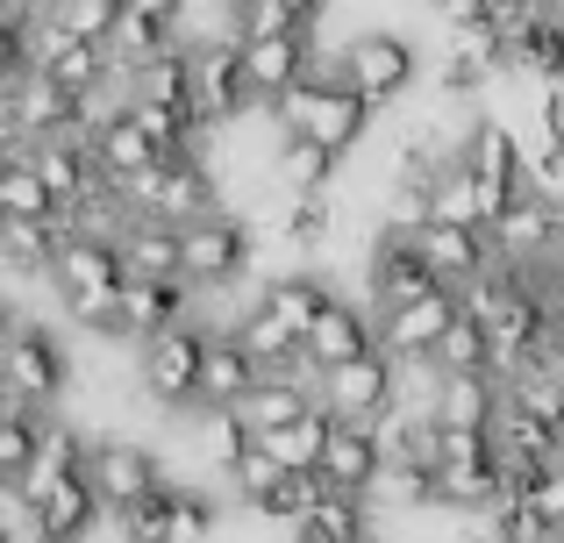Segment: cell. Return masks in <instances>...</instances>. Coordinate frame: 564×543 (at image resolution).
<instances>
[{
  "label": "cell",
  "mask_w": 564,
  "mask_h": 543,
  "mask_svg": "<svg viewBox=\"0 0 564 543\" xmlns=\"http://www.w3.org/2000/svg\"><path fill=\"white\" fill-rule=\"evenodd\" d=\"M51 293L79 329H100V336H122V301H129V258L115 237H65L51 265Z\"/></svg>",
  "instance_id": "1"
},
{
  "label": "cell",
  "mask_w": 564,
  "mask_h": 543,
  "mask_svg": "<svg viewBox=\"0 0 564 543\" xmlns=\"http://www.w3.org/2000/svg\"><path fill=\"white\" fill-rule=\"evenodd\" d=\"M372 115L379 108L344 79V72H315V79H301L286 100H279V122H286L293 137H315V143H329V151H344V158L365 143Z\"/></svg>",
  "instance_id": "2"
},
{
  "label": "cell",
  "mask_w": 564,
  "mask_h": 543,
  "mask_svg": "<svg viewBox=\"0 0 564 543\" xmlns=\"http://www.w3.org/2000/svg\"><path fill=\"white\" fill-rule=\"evenodd\" d=\"M200 365H207V322H172L151 344H137V387L165 415H193L200 408Z\"/></svg>",
  "instance_id": "3"
},
{
  "label": "cell",
  "mask_w": 564,
  "mask_h": 543,
  "mask_svg": "<svg viewBox=\"0 0 564 543\" xmlns=\"http://www.w3.org/2000/svg\"><path fill=\"white\" fill-rule=\"evenodd\" d=\"M0 379H8V401L57 408V401L72 393V379H79V365H72V350L57 344V336L43 329L36 315H22V307H14L8 350H0Z\"/></svg>",
  "instance_id": "4"
},
{
  "label": "cell",
  "mask_w": 564,
  "mask_h": 543,
  "mask_svg": "<svg viewBox=\"0 0 564 543\" xmlns=\"http://www.w3.org/2000/svg\"><path fill=\"white\" fill-rule=\"evenodd\" d=\"M186 237V286L193 293H236L250 279V258H258V229H250V215H200V222L180 229Z\"/></svg>",
  "instance_id": "5"
},
{
  "label": "cell",
  "mask_w": 564,
  "mask_h": 543,
  "mask_svg": "<svg viewBox=\"0 0 564 543\" xmlns=\"http://www.w3.org/2000/svg\"><path fill=\"white\" fill-rule=\"evenodd\" d=\"M336 72H344L372 108H400V100L414 94V79H422V57H414V43L400 36V29H358V36L336 51Z\"/></svg>",
  "instance_id": "6"
},
{
  "label": "cell",
  "mask_w": 564,
  "mask_h": 543,
  "mask_svg": "<svg viewBox=\"0 0 564 543\" xmlns=\"http://www.w3.org/2000/svg\"><path fill=\"white\" fill-rule=\"evenodd\" d=\"M129 208H137V222H200V215L221 208V186L215 172H207V158H165V165H151L137 186H129Z\"/></svg>",
  "instance_id": "7"
},
{
  "label": "cell",
  "mask_w": 564,
  "mask_h": 543,
  "mask_svg": "<svg viewBox=\"0 0 564 543\" xmlns=\"http://www.w3.org/2000/svg\"><path fill=\"white\" fill-rule=\"evenodd\" d=\"M322 408L344 422H386L400 408V358L393 350H365V358H350L344 372L322 379Z\"/></svg>",
  "instance_id": "8"
},
{
  "label": "cell",
  "mask_w": 564,
  "mask_h": 543,
  "mask_svg": "<svg viewBox=\"0 0 564 543\" xmlns=\"http://www.w3.org/2000/svg\"><path fill=\"white\" fill-rule=\"evenodd\" d=\"M494 251H500V265H514V272H536L543 258L564 251V208H557L551 186H529V194L500 215L494 222Z\"/></svg>",
  "instance_id": "9"
},
{
  "label": "cell",
  "mask_w": 564,
  "mask_h": 543,
  "mask_svg": "<svg viewBox=\"0 0 564 543\" xmlns=\"http://www.w3.org/2000/svg\"><path fill=\"white\" fill-rule=\"evenodd\" d=\"M408 237H414V251L429 258V272H436L451 293L479 286V279L500 265L494 229H465V222H408Z\"/></svg>",
  "instance_id": "10"
},
{
  "label": "cell",
  "mask_w": 564,
  "mask_h": 543,
  "mask_svg": "<svg viewBox=\"0 0 564 543\" xmlns=\"http://www.w3.org/2000/svg\"><path fill=\"white\" fill-rule=\"evenodd\" d=\"M365 350H379V307L336 293V301L315 315V329H307V365L329 379V372H344L350 358H365Z\"/></svg>",
  "instance_id": "11"
},
{
  "label": "cell",
  "mask_w": 564,
  "mask_h": 543,
  "mask_svg": "<svg viewBox=\"0 0 564 543\" xmlns=\"http://www.w3.org/2000/svg\"><path fill=\"white\" fill-rule=\"evenodd\" d=\"M457 307H465V293H451V286L422 293V301H408V307H379V344L393 350L400 365L436 358V344H443V329L457 322Z\"/></svg>",
  "instance_id": "12"
},
{
  "label": "cell",
  "mask_w": 564,
  "mask_h": 543,
  "mask_svg": "<svg viewBox=\"0 0 564 543\" xmlns=\"http://www.w3.org/2000/svg\"><path fill=\"white\" fill-rule=\"evenodd\" d=\"M86 473H94V487H100V501H108V515L165 487V465H158V450L129 444V436H100L94 458H86Z\"/></svg>",
  "instance_id": "13"
},
{
  "label": "cell",
  "mask_w": 564,
  "mask_h": 543,
  "mask_svg": "<svg viewBox=\"0 0 564 543\" xmlns=\"http://www.w3.org/2000/svg\"><path fill=\"white\" fill-rule=\"evenodd\" d=\"M36 72H51L57 86H72V94L86 100V94H100V86H108L122 65H115L108 43H94V36H65V29L43 22V29H36Z\"/></svg>",
  "instance_id": "14"
},
{
  "label": "cell",
  "mask_w": 564,
  "mask_h": 543,
  "mask_svg": "<svg viewBox=\"0 0 564 543\" xmlns=\"http://www.w3.org/2000/svg\"><path fill=\"white\" fill-rule=\"evenodd\" d=\"M379 473H386V436H379V422H344V415H336L329 422V450H322V479H329V487H344V493H372Z\"/></svg>",
  "instance_id": "15"
},
{
  "label": "cell",
  "mask_w": 564,
  "mask_h": 543,
  "mask_svg": "<svg viewBox=\"0 0 564 543\" xmlns=\"http://www.w3.org/2000/svg\"><path fill=\"white\" fill-rule=\"evenodd\" d=\"M443 279L429 272V258L414 251L408 229H386V237L372 243V307H408L422 301V293H436Z\"/></svg>",
  "instance_id": "16"
},
{
  "label": "cell",
  "mask_w": 564,
  "mask_h": 543,
  "mask_svg": "<svg viewBox=\"0 0 564 543\" xmlns=\"http://www.w3.org/2000/svg\"><path fill=\"white\" fill-rule=\"evenodd\" d=\"M193 307H200V293H193L186 279H129L122 336L129 344H151V336L172 329V322H193Z\"/></svg>",
  "instance_id": "17"
},
{
  "label": "cell",
  "mask_w": 564,
  "mask_h": 543,
  "mask_svg": "<svg viewBox=\"0 0 564 543\" xmlns=\"http://www.w3.org/2000/svg\"><path fill=\"white\" fill-rule=\"evenodd\" d=\"M264 379L258 350L236 329H207V365H200V408H236L250 387Z\"/></svg>",
  "instance_id": "18"
},
{
  "label": "cell",
  "mask_w": 564,
  "mask_h": 543,
  "mask_svg": "<svg viewBox=\"0 0 564 543\" xmlns=\"http://www.w3.org/2000/svg\"><path fill=\"white\" fill-rule=\"evenodd\" d=\"M94 158H100V172H108L115 186H137L143 172L165 165L172 151H165V143H158L143 122H137V108H129V115H115L108 129H94Z\"/></svg>",
  "instance_id": "19"
},
{
  "label": "cell",
  "mask_w": 564,
  "mask_h": 543,
  "mask_svg": "<svg viewBox=\"0 0 564 543\" xmlns=\"http://www.w3.org/2000/svg\"><path fill=\"white\" fill-rule=\"evenodd\" d=\"M36 522H43L51 543H86V536H94L100 522H108V501H100L94 473H72L51 501H36Z\"/></svg>",
  "instance_id": "20"
},
{
  "label": "cell",
  "mask_w": 564,
  "mask_h": 543,
  "mask_svg": "<svg viewBox=\"0 0 564 543\" xmlns=\"http://www.w3.org/2000/svg\"><path fill=\"white\" fill-rule=\"evenodd\" d=\"M344 172V151H329V143H315V137H279L272 143V180H279V194H329V180Z\"/></svg>",
  "instance_id": "21"
},
{
  "label": "cell",
  "mask_w": 564,
  "mask_h": 543,
  "mask_svg": "<svg viewBox=\"0 0 564 543\" xmlns=\"http://www.w3.org/2000/svg\"><path fill=\"white\" fill-rule=\"evenodd\" d=\"M65 237H72V229L57 222V215H43V222H0V258H8L14 279H51Z\"/></svg>",
  "instance_id": "22"
},
{
  "label": "cell",
  "mask_w": 564,
  "mask_h": 543,
  "mask_svg": "<svg viewBox=\"0 0 564 543\" xmlns=\"http://www.w3.org/2000/svg\"><path fill=\"white\" fill-rule=\"evenodd\" d=\"M122 258L129 279H186V237L172 222H129Z\"/></svg>",
  "instance_id": "23"
},
{
  "label": "cell",
  "mask_w": 564,
  "mask_h": 543,
  "mask_svg": "<svg viewBox=\"0 0 564 543\" xmlns=\"http://www.w3.org/2000/svg\"><path fill=\"white\" fill-rule=\"evenodd\" d=\"M43 215H57V194L51 180L36 172V158H8L0 165V222H43Z\"/></svg>",
  "instance_id": "24"
},
{
  "label": "cell",
  "mask_w": 564,
  "mask_h": 543,
  "mask_svg": "<svg viewBox=\"0 0 564 543\" xmlns=\"http://www.w3.org/2000/svg\"><path fill=\"white\" fill-rule=\"evenodd\" d=\"M279 237H286V251L315 258L336 237V200L329 194H279Z\"/></svg>",
  "instance_id": "25"
},
{
  "label": "cell",
  "mask_w": 564,
  "mask_h": 543,
  "mask_svg": "<svg viewBox=\"0 0 564 543\" xmlns=\"http://www.w3.org/2000/svg\"><path fill=\"white\" fill-rule=\"evenodd\" d=\"M57 408H29V401H8V415H0V479H22L29 465H36L43 450V422H51Z\"/></svg>",
  "instance_id": "26"
},
{
  "label": "cell",
  "mask_w": 564,
  "mask_h": 543,
  "mask_svg": "<svg viewBox=\"0 0 564 543\" xmlns=\"http://www.w3.org/2000/svg\"><path fill=\"white\" fill-rule=\"evenodd\" d=\"M258 293H264V307H272V315H286V329L301 336V344H307V329H315V315H322V307L336 301V293L322 286V279H307V272H286V279H264Z\"/></svg>",
  "instance_id": "27"
},
{
  "label": "cell",
  "mask_w": 564,
  "mask_h": 543,
  "mask_svg": "<svg viewBox=\"0 0 564 543\" xmlns=\"http://www.w3.org/2000/svg\"><path fill=\"white\" fill-rule=\"evenodd\" d=\"M436 372H494V336H486V322L471 315V307H457V322L443 329V344H436Z\"/></svg>",
  "instance_id": "28"
},
{
  "label": "cell",
  "mask_w": 564,
  "mask_h": 543,
  "mask_svg": "<svg viewBox=\"0 0 564 543\" xmlns=\"http://www.w3.org/2000/svg\"><path fill=\"white\" fill-rule=\"evenodd\" d=\"M115 543H180V522H172V479L158 493H143V501L115 508Z\"/></svg>",
  "instance_id": "29"
},
{
  "label": "cell",
  "mask_w": 564,
  "mask_h": 543,
  "mask_svg": "<svg viewBox=\"0 0 564 543\" xmlns=\"http://www.w3.org/2000/svg\"><path fill=\"white\" fill-rule=\"evenodd\" d=\"M329 408H315V415L286 422V430H272L264 444H272V458L286 465V473H322V450H329Z\"/></svg>",
  "instance_id": "30"
},
{
  "label": "cell",
  "mask_w": 564,
  "mask_h": 543,
  "mask_svg": "<svg viewBox=\"0 0 564 543\" xmlns=\"http://www.w3.org/2000/svg\"><path fill=\"white\" fill-rule=\"evenodd\" d=\"M322 487H329V479L322 473H286L279 479L272 493H258V501H250V515H264V522H279V530H301L307 515H315V501H322Z\"/></svg>",
  "instance_id": "31"
},
{
  "label": "cell",
  "mask_w": 564,
  "mask_h": 543,
  "mask_svg": "<svg viewBox=\"0 0 564 543\" xmlns=\"http://www.w3.org/2000/svg\"><path fill=\"white\" fill-rule=\"evenodd\" d=\"M43 22L65 29V36H94L108 43L115 22H122V0H43Z\"/></svg>",
  "instance_id": "32"
},
{
  "label": "cell",
  "mask_w": 564,
  "mask_h": 543,
  "mask_svg": "<svg viewBox=\"0 0 564 543\" xmlns=\"http://www.w3.org/2000/svg\"><path fill=\"white\" fill-rule=\"evenodd\" d=\"M508 508H514L522 522H536V530H557V536H564V473L551 465V473L522 479V487L508 493Z\"/></svg>",
  "instance_id": "33"
},
{
  "label": "cell",
  "mask_w": 564,
  "mask_h": 543,
  "mask_svg": "<svg viewBox=\"0 0 564 543\" xmlns=\"http://www.w3.org/2000/svg\"><path fill=\"white\" fill-rule=\"evenodd\" d=\"M494 79H500V72L486 65V57L457 51V43H451V57H443V65H436V94L451 100V108H465V100H479V94H486V86H494Z\"/></svg>",
  "instance_id": "34"
},
{
  "label": "cell",
  "mask_w": 564,
  "mask_h": 543,
  "mask_svg": "<svg viewBox=\"0 0 564 543\" xmlns=\"http://www.w3.org/2000/svg\"><path fill=\"white\" fill-rule=\"evenodd\" d=\"M279 479H286V465H279V458H272V444H264V436H258V444H250V450H243V458H236V465H229V493H236V501H243V508H250V501H258V493H272V487H279Z\"/></svg>",
  "instance_id": "35"
},
{
  "label": "cell",
  "mask_w": 564,
  "mask_h": 543,
  "mask_svg": "<svg viewBox=\"0 0 564 543\" xmlns=\"http://www.w3.org/2000/svg\"><path fill=\"white\" fill-rule=\"evenodd\" d=\"M236 29H243V36H286V29H315V22H301L293 0H250V8L236 14Z\"/></svg>",
  "instance_id": "36"
},
{
  "label": "cell",
  "mask_w": 564,
  "mask_h": 543,
  "mask_svg": "<svg viewBox=\"0 0 564 543\" xmlns=\"http://www.w3.org/2000/svg\"><path fill=\"white\" fill-rule=\"evenodd\" d=\"M436 14L451 22V36H465V29H486V22H500V14H494V0H436Z\"/></svg>",
  "instance_id": "37"
},
{
  "label": "cell",
  "mask_w": 564,
  "mask_h": 543,
  "mask_svg": "<svg viewBox=\"0 0 564 543\" xmlns=\"http://www.w3.org/2000/svg\"><path fill=\"white\" fill-rule=\"evenodd\" d=\"M536 108H543V137L564 143V79H543V100H536Z\"/></svg>",
  "instance_id": "38"
},
{
  "label": "cell",
  "mask_w": 564,
  "mask_h": 543,
  "mask_svg": "<svg viewBox=\"0 0 564 543\" xmlns=\"http://www.w3.org/2000/svg\"><path fill=\"white\" fill-rule=\"evenodd\" d=\"M122 8H137V14H151V22H165V29L186 36V0H122Z\"/></svg>",
  "instance_id": "39"
},
{
  "label": "cell",
  "mask_w": 564,
  "mask_h": 543,
  "mask_svg": "<svg viewBox=\"0 0 564 543\" xmlns=\"http://www.w3.org/2000/svg\"><path fill=\"white\" fill-rule=\"evenodd\" d=\"M322 8H329V0H293V14H301V22H322Z\"/></svg>",
  "instance_id": "40"
},
{
  "label": "cell",
  "mask_w": 564,
  "mask_h": 543,
  "mask_svg": "<svg viewBox=\"0 0 564 543\" xmlns=\"http://www.w3.org/2000/svg\"><path fill=\"white\" fill-rule=\"evenodd\" d=\"M221 8H236V14H243V8H250V0H221Z\"/></svg>",
  "instance_id": "41"
},
{
  "label": "cell",
  "mask_w": 564,
  "mask_h": 543,
  "mask_svg": "<svg viewBox=\"0 0 564 543\" xmlns=\"http://www.w3.org/2000/svg\"><path fill=\"white\" fill-rule=\"evenodd\" d=\"M557 473H564V450H557Z\"/></svg>",
  "instance_id": "42"
}]
</instances>
